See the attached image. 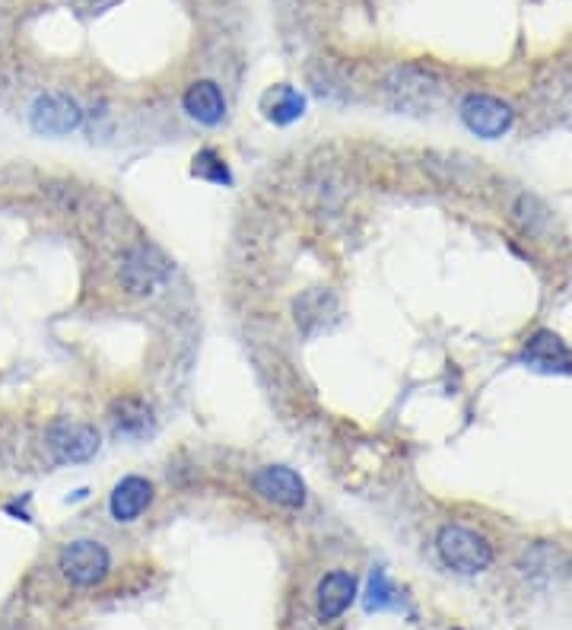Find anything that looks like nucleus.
<instances>
[{
	"mask_svg": "<svg viewBox=\"0 0 572 630\" xmlns=\"http://www.w3.org/2000/svg\"><path fill=\"white\" fill-rule=\"evenodd\" d=\"M446 77L436 70V67H426V64H404L389 74L385 80V92L392 99L394 109H404V112H429L442 102L446 96Z\"/></svg>",
	"mask_w": 572,
	"mask_h": 630,
	"instance_id": "f257e3e1",
	"label": "nucleus"
},
{
	"mask_svg": "<svg viewBox=\"0 0 572 630\" xmlns=\"http://www.w3.org/2000/svg\"><path fill=\"white\" fill-rule=\"evenodd\" d=\"M436 551L449 571L464 573V576H478L493 564L490 539L468 526H442L436 535Z\"/></svg>",
	"mask_w": 572,
	"mask_h": 630,
	"instance_id": "f03ea898",
	"label": "nucleus"
},
{
	"mask_svg": "<svg viewBox=\"0 0 572 630\" xmlns=\"http://www.w3.org/2000/svg\"><path fill=\"white\" fill-rule=\"evenodd\" d=\"M58 567L64 573V579L77 589H92L99 586L109 571H112V554L102 541L80 539L70 541L58 557Z\"/></svg>",
	"mask_w": 572,
	"mask_h": 630,
	"instance_id": "7ed1b4c3",
	"label": "nucleus"
},
{
	"mask_svg": "<svg viewBox=\"0 0 572 630\" xmlns=\"http://www.w3.org/2000/svg\"><path fill=\"white\" fill-rule=\"evenodd\" d=\"M169 258L156 248V245H134L124 252L121 258V287L131 294V297H150L156 294L166 277H169Z\"/></svg>",
	"mask_w": 572,
	"mask_h": 630,
	"instance_id": "20e7f679",
	"label": "nucleus"
},
{
	"mask_svg": "<svg viewBox=\"0 0 572 630\" xmlns=\"http://www.w3.org/2000/svg\"><path fill=\"white\" fill-rule=\"evenodd\" d=\"M461 121L468 124L471 134L486 137V141H496V137L513 131L515 112L509 102H503V99H496L490 92H471L461 102Z\"/></svg>",
	"mask_w": 572,
	"mask_h": 630,
	"instance_id": "39448f33",
	"label": "nucleus"
},
{
	"mask_svg": "<svg viewBox=\"0 0 572 630\" xmlns=\"http://www.w3.org/2000/svg\"><path fill=\"white\" fill-rule=\"evenodd\" d=\"M30 124L35 134L45 137H64L83 124V109L67 92H42L30 109Z\"/></svg>",
	"mask_w": 572,
	"mask_h": 630,
	"instance_id": "423d86ee",
	"label": "nucleus"
},
{
	"mask_svg": "<svg viewBox=\"0 0 572 630\" xmlns=\"http://www.w3.org/2000/svg\"><path fill=\"white\" fill-rule=\"evenodd\" d=\"M45 443H48V452L55 455V462L77 465V462H90L99 452V430L80 420H55L45 430Z\"/></svg>",
	"mask_w": 572,
	"mask_h": 630,
	"instance_id": "0eeeda50",
	"label": "nucleus"
},
{
	"mask_svg": "<svg viewBox=\"0 0 572 630\" xmlns=\"http://www.w3.org/2000/svg\"><path fill=\"white\" fill-rule=\"evenodd\" d=\"M255 490L273 504V507H283V510H302L305 500H309V490H305V480L287 468V465H265L261 472H255Z\"/></svg>",
	"mask_w": 572,
	"mask_h": 630,
	"instance_id": "6e6552de",
	"label": "nucleus"
},
{
	"mask_svg": "<svg viewBox=\"0 0 572 630\" xmlns=\"http://www.w3.org/2000/svg\"><path fill=\"white\" fill-rule=\"evenodd\" d=\"M357 599V576L347 571H332L322 576L318 589H315V611L318 621H337Z\"/></svg>",
	"mask_w": 572,
	"mask_h": 630,
	"instance_id": "1a4fd4ad",
	"label": "nucleus"
},
{
	"mask_svg": "<svg viewBox=\"0 0 572 630\" xmlns=\"http://www.w3.org/2000/svg\"><path fill=\"white\" fill-rule=\"evenodd\" d=\"M521 361L541 373H572V351L553 331H535L525 344Z\"/></svg>",
	"mask_w": 572,
	"mask_h": 630,
	"instance_id": "9d476101",
	"label": "nucleus"
},
{
	"mask_svg": "<svg viewBox=\"0 0 572 630\" xmlns=\"http://www.w3.org/2000/svg\"><path fill=\"white\" fill-rule=\"evenodd\" d=\"M153 504V484L141 475H127L115 484L109 497V510L119 522H137Z\"/></svg>",
	"mask_w": 572,
	"mask_h": 630,
	"instance_id": "9b49d317",
	"label": "nucleus"
},
{
	"mask_svg": "<svg viewBox=\"0 0 572 630\" xmlns=\"http://www.w3.org/2000/svg\"><path fill=\"white\" fill-rule=\"evenodd\" d=\"M181 106L191 119L198 124H208V128H216L226 119V96L213 80H194L181 96Z\"/></svg>",
	"mask_w": 572,
	"mask_h": 630,
	"instance_id": "f8f14e48",
	"label": "nucleus"
},
{
	"mask_svg": "<svg viewBox=\"0 0 572 630\" xmlns=\"http://www.w3.org/2000/svg\"><path fill=\"white\" fill-rule=\"evenodd\" d=\"M112 430L121 440H144L153 433V408L137 398V395H124L119 401H112Z\"/></svg>",
	"mask_w": 572,
	"mask_h": 630,
	"instance_id": "ddd939ff",
	"label": "nucleus"
},
{
	"mask_svg": "<svg viewBox=\"0 0 572 630\" xmlns=\"http://www.w3.org/2000/svg\"><path fill=\"white\" fill-rule=\"evenodd\" d=\"M265 112L273 124H293L305 112V96L293 87H277L265 96Z\"/></svg>",
	"mask_w": 572,
	"mask_h": 630,
	"instance_id": "4468645a",
	"label": "nucleus"
},
{
	"mask_svg": "<svg viewBox=\"0 0 572 630\" xmlns=\"http://www.w3.org/2000/svg\"><path fill=\"white\" fill-rule=\"evenodd\" d=\"M334 312H337L334 297L332 294H325V290H312V294H305L302 300H296V322H300L309 334L325 329V316H334Z\"/></svg>",
	"mask_w": 572,
	"mask_h": 630,
	"instance_id": "2eb2a0df",
	"label": "nucleus"
},
{
	"mask_svg": "<svg viewBox=\"0 0 572 630\" xmlns=\"http://www.w3.org/2000/svg\"><path fill=\"white\" fill-rule=\"evenodd\" d=\"M191 173H194L198 179L216 181V185H229V181H233V176H229V166H226V159L213 151L198 153V156H194V166H191Z\"/></svg>",
	"mask_w": 572,
	"mask_h": 630,
	"instance_id": "dca6fc26",
	"label": "nucleus"
},
{
	"mask_svg": "<svg viewBox=\"0 0 572 630\" xmlns=\"http://www.w3.org/2000/svg\"><path fill=\"white\" fill-rule=\"evenodd\" d=\"M394 586L389 583V573L382 567H375L369 576V589H366V611H382V608H392L394 605Z\"/></svg>",
	"mask_w": 572,
	"mask_h": 630,
	"instance_id": "f3484780",
	"label": "nucleus"
}]
</instances>
